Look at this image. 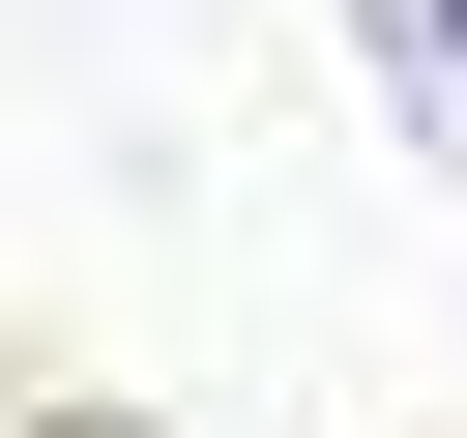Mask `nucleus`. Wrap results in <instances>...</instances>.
Returning a JSON list of instances; mask_svg holds the SVG:
<instances>
[{"label": "nucleus", "mask_w": 467, "mask_h": 438, "mask_svg": "<svg viewBox=\"0 0 467 438\" xmlns=\"http://www.w3.org/2000/svg\"><path fill=\"white\" fill-rule=\"evenodd\" d=\"M379 29V88H409V146H467V0H350Z\"/></svg>", "instance_id": "f257e3e1"}]
</instances>
